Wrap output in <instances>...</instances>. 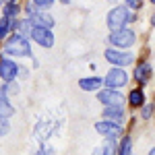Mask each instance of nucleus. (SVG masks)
I'll use <instances>...</instances> for the list:
<instances>
[{
  "label": "nucleus",
  "mask_w": 155,
  "mask_h": 155,
  "mask_svg": "<svg viewBox=\"0 0 155 155\" xmlns=\"http://www.w3.org/2000/svg\"><path fill=\"white\" fill-rule=\"evenodd\" d=\"M4 54L6 56H17V58L31 56V44H29V39L12 33L4 39Z\"/></svg>",
  "instance_id": "nucleus-1"
},
{
  "label": "nucleus",
  "mask_w": 155,
  "mask_h": 155,
  "mask_svg": "<svg viewBox=\"0 0 155 155\" xmlns=\"http://www.w3.org/2000/svg\"><path fill=\"white\" fill-rule=\"evenodd\" d=\"M107 44L114 46V50H128L137 44V33H134V29H128V27H122L118 31H110Z\"/></svg>",
  "instance_id": "nucleus-2"
},
{
  "label": "nucleus",
  "mask_w": 155,
  "mask_h": 155,
  "mask_svg": "<svg viewBox=\"0 0 155 155\" xmlns=\"http://www.w3.org/2000/svg\"><path fill=\"white\" fill-rule=\"evenodd\" d=\"M130 15L132 12L128 11L124 4L114 6L112 11L107 12V29H110V31H118L122 27H126V25L130 23Z\"/></svg>",
  "instance_id": "nucleus-3"
},
{
  "label": "nucleus",
  "mask_w": 155,
  "mask_h": 155,
  "mask_svg": "<svg viewBox=\"0 0 155 155\" xmlns=\"http://www.w3.org/2000/svg\"><path fill=\"white\" fill-rule=\"evenodd\" d=\"M25 12H27V19L33 23V27H46V29L54 27V17L48 11H37L31 2L25 6Z\"/></svg>",
  "instance_id": "nucleus-4"
},
{
  "label": "nucleus",
  "mask_w": 155,
  "mask_h": 155,
  "mask_svg": "<svg viewBox=\"0 0 155 155\" xmlns=\"http://www.w3.org/2000/svg\"><path fill=\"white\" fill-rule=\"evenodd\" d=\"M104 56L110 64H114L116 68H124V66H130L134 62V54L128 52V50H114V48H107L104 52Z\"/></svg>",
  "instance_id": "nucleus-5"
},
{
  "label": "nucleus",
  "mask_w": 155,
  "mask_h": 155,
  "mask_svg": "<svg viewBox=\"0 0 155 155\" xmlns=\"http://www.w3.org/2000/svg\"><path fill=\"white\" fill-rule=\"evenodd\" d=\"M128 83V74L124 68H110L106 72V77H104V85H106V89H122L124 85Z\"/></svg>",
  "instance_id": "nucleus-6"
},
{
  "label": "nucleus",
  "mask_w": 155,
  "mask_h": 155,
  "mask_svg": "<svg viewBox=\"0 0 155 155\" xmlns=\"http://www.w3.org/2000/svg\"><path fill=\"white\" fill-rule=\"evenodd\" d=\"M17 77H19V64L8 56H2L0 58V79H2V83H12V81H17Z\"/></svg>",
  "instance_id": "nucleus-7"
},
{
  "label": "nucleus",
  "mask_w": 155,
  "mask_h": 155,
  "mask_svg": "<svg viewBox=\"0 0 155 155\" xmlns=\"http://www.w3.org/2000/svg\"><path fill=\"white\" fill-rule=\"evenodd\" d=\"M29 39H33L37 46H41V48H46V50L54 48V41H56L54 31H52V29H46V27H33Z\"/></svg>",
  "instance_id": "nucleus-8"
},
{
  "label": "nucleus",
  "mask_w": 155,
  "mask_h": 155,
  "mask_svg": "<svg viewBox=\"0 0 155 155\" xmlns=\"http://www.w3.org/2000/svg\"><path fill=\"white\" fill-rule=\"evenodd\" d=\"M97 101L104 104V107H112V106H122L124 104V95L118 89H99L97 91Z\"/></svg>",
  "instance_id": "nucleus-9"
},
{
  "label": "nucleus",
  "mask_w": 155,
  "mask_h": 155,
  "mask_svg": "<svg viewBox=\"0 0 155 155\" xmlns=\"http://www.w3.org/2000/svg\"><path fill=\"white\" fill-rule=\"evenodd\" d=\"M95 130L104 137V139H116L122 134V128L120 124H114V122H107V120H97L95 122Z\"/></svg>",
  "instance_id": "nucleus-10"
},
{
  "label": "nucleus",
  "mask_w": 155,
  "mask_h": 155,
  "mask_svg": "<svg viewBox=\"0 0 155 155\" xmlns=\"http://www.w3.org/2000/svg\"><path fill=\"white\" fill-rule=\"evenodd\" d=\"M107 122H114V124H120L124 122V107L122 106H112V107H104V118Z\"/></svg>",
  "instance_id": "nucleus-11"
},
{
  "label": "nucleus",
  "mask_w": 155,
  "mask_h": 155,
  "mask_svg": "<svg viewBox=\"0 0 155 155\" xmlns=\"http://www.w3.org/2000/svg\"><path fill=\"white\" fill-rule=\"evenodd\" d=\"M151 72H153V66H151L149 62H139L137 68H134V79L141 85H147L149 79H151Z\"/></svg>",
  "instance_id": "nucleus-12"
},
{
  "label": "nucleus",
  "mask_w": 155,
  "mask_h": 155,
  "mask_svg": "<svg viewBox=\"0 0 155 155\" xmlns=\"http://www.w3.org/2000/svg\"><path fill=\"white\" fill-rule=\"evenodd\" d=\"M79 87L83 91H99L104 87V79L101 77H85V79H79Z\"/></svg>",
  "instance_id": "nucleus-13"
},
{
  "label": "nucleus",
  "mask_w": 155,
  "mask_h": 155,
  "mask_svg": "<svg viewBox=\"0 0 155 155\" xmlns=\"http://www.w3.org/2000/svg\"><path fill=\"white\" fill-rule=\"evenodd\" d=\"M116 149H118V141L116 139H106L104 145H97L93 149V155H116Z\"/></svg>",
  "instance_id": "nucleus-14"
},
{
  "label": "nucleus",
  "mask_w": 155,
  "mask_h": 155,
  "mask_svg": "<svg viewBox=\"0 0 155 155\" xmlns=\"http://www.w3.org/2000/svg\"><path fill=\"white\" fill-rule=\"evenodd\" d=\"M15 31H17V35L25 37V39H29L31 37V31H33V23L29 21V19H17V23H15Z\"/></svg>",
  "instance_id": "nucleus-15"
},
{
  "label": "nucleus",
  "mask_w": 155,
  "mask_h": 155,
  "mask_svg": "<svg viewBox=\"0 0 155 155\" xmlns=\"http://www.w3.org/2000/svg\"><path fill=\"white\" fill-rule=\"evenodd\" d=\"M11 116H15V107H12V104L8 101V97L0 93V118L8 120Z\"/></svg>",
  "instance_id": "nucleus-16"
},
{
  "label": "nucleus",
  "mask_w": 155,
  "mask_h": 155,
  "mask_svg": "<svg viewBox=\"0 0 155 155\" xmlns=\"http://www.w3.org/2000/svg\"><path fill=\"white\" fill-rule=\"evenodd\" d=\"M132 139L128 134H124V137H120L118 141V149H116V155H132Z\"/></svg>",
  "instance_id": "nucleus-17"
},
{
  "label": "nucleus",
  "mask_w": 155,
  "mask_h": 155,
  "mask_svg": "<svg viewBox=\"0 0 155 155\" xmlns=\"http://www.w3.org/2000/svg\"><path fill=\"white\" fill-rule=\"evenodd\" d=\"M128 104L132 107H141L145 104V93L143 89H132L130 93H128Z\"/></svg>",
  "instance_id": "nucleus-18"
},
{
  "label": "nucleus",
  "mask_w": 155,
  "mask_h": 155,
  "mask_svg": "<svg viewBox=\"0 0 155 155\" xmlns=\"http://www.w3.org/2000/svg\"><path fill=\"white\" fill-rule=\"evenodd\" d=\"M19 12H21L19 2H4V15H2V17H6V19H17Z\"/></svg>",
  "instance_id": "nucleus-19"
},
{
  "label": "nucleus",
  "mask_w": 155,
  "mask_h": 155,
  "mask_svg": "<svg viewBox=\"0 0 155 155\" xmlns=\"http://www.w3.org/2000/svg\"><path fill=\"white\" fill-rule=\"evenodd\" d=\"M31 4L35 6L37 11H48L50 6L54 4V0H31Z\"/></svg>",
  "instance_id": "nucleus-20"
},
{
  "label": "nucleus",
  "mask_w": 155,
  "mask_h": 155,
  "mask_svg": "<svg viewBox=\"0 0 155 155\" xmlns=\"http://www.w3.org/2000/svg\"><path fill=\"white\" fill-rule=\"evenodd\" d=\"M153 112H155L153 104H143V106H141V118L149 120L151 116H153Z\"/></svg>",
  "instance_id": "nucleus-21"
},
{
  "label": "nucleus",
  "mask_w": 155,
  "mask_h": 155,
  "mask_svg": "<svg viewBox=\"0 0 155 155\" xmlns=\"http://www.w3.org/2000/svg\"><path fill=\"white\" fill-rule=\"evenodd\" d=\"M11 132V122L4 118H0V137H6Z\"/></svg>",
  "instance_id": "nucleus-22"
},
{
  "label": "nucleus",
  "mask_w": 155,
  "mask_h": 155,
  "mask_svg": "<svg viewBox=\"0 0 155 155\" xmlns=\"http://www.w3.org/2000/svg\"><path fill=\"white\" fill-rule=\"evenodd\" d=\"M128 11H139L141 6H143V2L141 0H126V4H124Z\"/></svg>",
  "instance_id": "nucleus-23"
},
{
  "label": "nucleus",
  "mask_w": 155,
  "mask_h": 155,
  "mask_svg": "<svg viewBox=\"0 0 155 155\" xmlns=\"http://www.w3.org/2000/svg\"><path fill=\"white\" fill-rule=\"evenodd\" d=\"M6 37H8V31H6V29L0 25V39H6Z\"/></svg>",
  "instance_id": "nucleus-24"
},
{
  "label": "nucleus",
  "mask_w": 155,
  "mask_h": 155,
  "mask_svg": "<svg viewBox=\"0 0 155 155\" xmlns=\"http://www.w3.org/2000/svg\"><path fill=\"white\" fill-rule=\"evenodd\" d=\"M151 25L155 27V12H153V17H151Z\"/></svg>",
  "instance_id": "nucleus-25"
},
{
  "label": "nucleus",
  "mask_w": 155,
  "mask_h": 155,
  "mask_svg": "<svg viewBox=\"0 0 155 155\" xmlns=\"http://www.w3.org/2000/svg\"><path fill=\"white\" fill-rule=\"evenodd\" d=\"M149 155H155V147H153V149H151V151H149Z\"/></svg>",
  "instance_id": "nucleus-26"
},
{
  "label": "nucleus",
  "mask_w": 155,
  "mask_h": 155,
  "mask_svg": "<svg viewBox=\"0 0 155 155\" xmlns=\"http://www.w3.org/2000/svg\"><path fill=\"white\" fill-rule=\"evenodd\" d=\"M4 2H6V0H0V6H2V4H4Z\"/></svg>",
  "instance_id": "nucleus-27"
},
{
  "label": "nucleus",
  "mask_w": 155,
  "mask_h": 155,
  "mask_svg": "<svg viewBox=\"0 0 155 155\" xmlns=\"http://www.w3.org/2000/svg\"><path fill=\"white\" fill-rule=\"evenodd\" d=\"M6 2H19V0H6Z\"/></svg>",
  "instance_id": "nucleus-28"
},
{
  "label": "nucleus",
  "mask_w": 155,
  "mask_h": 155,
  "mask_svg": "<svg viewBox=\"0 0 155 155\" xmlns=\"http://www.w3.org/2000/svg\"><path fill=\"white\" fill-rule=\"evenodd\" d=\"M149 2H151V4H155V0H149Z\"/></svg>",
  "instance_id": "nucleus-29"
}]
</instances>
